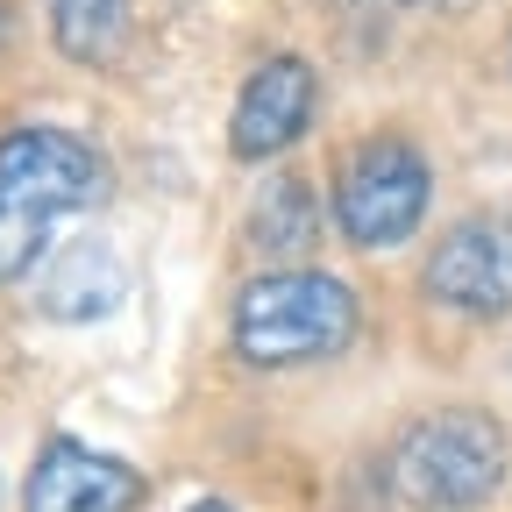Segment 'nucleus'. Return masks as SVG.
Returning <instances> with one entry per match:
<instances>
[{
	"label": "nucleus",
	"instance_id": "nucleus-1",
	"mask_svg": "<svg viewBox=\"0 0 512 512\" xmlns=\"http://www.w3.org/2000/svg\"><path fill=\"white\" fill-rule=\"evenodd\" d=\"M107 192L100 157L72 136V128H8L0 136V285H15L50 221L93 207Z\"/></svg>",
	"mask_w": 512,
	"mask_h": 512
},
{
	"label": "nucleus",
	"instance_id": "nucleus-2",
	"mask_svg": "<svg viewBox=\"0 0 512 512\" xmlns=\"http://www.w3.org/2000/svg\"><path fill=\"white\" fill-rule=\"evenodd\" d=\"M356 342V292L328 271H264L235 292V356L256 370L320 363Z\"/></svg>",
	"mask_w": 512,
	"mask_h": 512
},
{
	"label": "nucleus",
	"instance_id": "nucleus-3",
	"mask_svg": "<svg viewBox=\"0 0 512 512\" xmlns=\"http://www.w3.org/2000/svg\"><path fill=\"white\" fill-rule=\"evenodd\" d=\"M505 427L477 406H441L392 448V491L413 512H477L505 484Z\"/></svg>",
	"mask_w": 512,
	"mask_h": 512
},
{
	"label": "nucleus",
	"instance_id": "nucleus-4",
	"mask_svg": "<svg viewBox=\"0 0 512 512\" xmlns=\"http://www.w3.org/2000/svg\"><path fill=\"white\" fill-rule=\"evenodd\" d=\"M427 192H434V178H427L413 143L370 136V143L349 150V164L335 178V221H342V235L356 249H392V242H406L420 228Z\"/></svg>",
	"mask_w": 512,
	"mask_h": 512
},
{
	"label": "nucleus",
	"instance_id": "nucleus-5",
	"mask_svg": "<svg viewBox=\"0 0 512 512\" xmlns=\"http://www.w3.org/2000/svg\"><path fill=\"white\" fill-rule=\"evenodd\" d=\"M427 299L448 313H512V214H470L427 256Z\"/></svg>",
	"mask_w": 512,
	"mask_h": 512
},
{
	"label": "nucleus",
	"instance_id": "nucleus-6",
	"mask_svg": "<svg viewBox=\"0 0 512 512\" xmlns=\"http://www.w3.org/2000/svg\"><path fill=\"white\" fill-rule=\"evenodd\" d=\"M143 491V470H128L121 456H100L79 434H50L36 448L22 512H136Z\"/></svg>",
	"mask_w": 512,
	"mask_h": 512
},
{
	"label": "nucleus",
	"instance_id": "nucleus-7",
	"mask_svg": "<svg viewBox=\"0 0 512 512\" xmlns=\"http://www.w3.org/2000/svg\"><path fill=\"white\" fill-rule=\"evenodd\" d=\"M306 121H313V64L306 57H264L235 93L228 150L242 164H264L306 136Z\"/></svg>",
	"mask_w": 512,
	"mask_h": 512
},
{
	"label": "nucleus",
	"instance_id": "nucleus-8",
	"mask_svg": "<svg viewBox=\"0 0 512 512\" xmlns=\"http://www.w3.org/2000/svg\"><path fill=\"white\" fill-rule=\"evenodd\" d=\"M128 292V271H121V256L107 242H72L57 256V264L43 271L36 285V306L50 320H64V328H79V320H107Z\"/></svg>",
	"mask_w": 512,
	"mask_h": 512
},
{
	"label": "nucleus",
	"instance_id": "nucleus-9",
	"mask_svg": "<svg viewBox=\"0 0 512 512\" xmlns=\"http://www.w3.org/2000/svg\"><path fill=\"white\" fill-rule=\"evenodd\" d=\"M50 36L72 64H114L128 43V0H43Z\"/></svg>",
	"mask_w": 512,
	"mask_h": 512
},
{
	"label": "nucleus",
	"instance_id": "nucleus-10",
	"mask_svg": "<svg viewBox=\"0 0 512 512\" xmlns=\"http://www.w3.org/2000/svg\"><path fill=\"white\" fill-rule=\"evenodd\" d=\"M320 235V207H313V185L306 178H271L264 200L249 214V242L264 256H306V242Z\"/></svg>",
	"mask_w": 512,
	"mask_h": 512
},
{
	"label": "nucleus",
	"instance_id": "nucleus-11",
	"mask_svg": "<svg viewBox=\"0 0 512 512\" xmlns=\"http://www.w3.org/2000/svg\"><path fill=\"white\" fill-rule=\"evenodd\" d=\"M192 512H235V505H221V498H200V505H192Z\"/></svg>",
	"mask_w": 512,
	"mask_h": 512
},
{
	"label": "nucleus",
	"instance_id": "nucleus-12",
	"mask_svg": "<svg viewBox=\"0 0 512 512\" xmlns=\"http://www.w3.org/2000/svg\"><path fill=\"white\" fill-rule=\"evenodd\" d=\"M363 8H413V0H363Z\"/></svg>",
	"mask_w": 512,
	"mask_h": 512
},
{
	"label": "nucleus",
	"instance_id": "nucleus-13",
	"mask_svg": "<svg viewBox=\"0 0 512 512\" xmlns=\"http://www.w3.org/2000/svg\"><path fill=\"white\" fill-rule=\"evenodd\" d=\"M0 36H8V0H0Z\"/></svg>",
	"mask_w": 512,
	"mask_h": 512
}]
</instances>
